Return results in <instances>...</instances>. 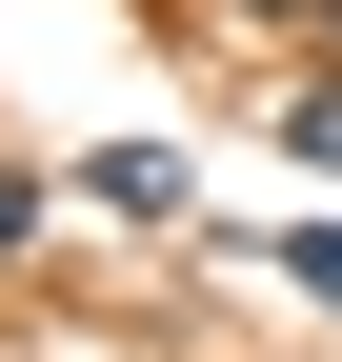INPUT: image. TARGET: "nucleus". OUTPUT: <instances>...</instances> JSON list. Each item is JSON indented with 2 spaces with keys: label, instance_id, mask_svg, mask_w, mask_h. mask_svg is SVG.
Segmentation results:
<instances>
[{
  "label": "nucleus",
  "instance_id": "obj_1",
  "mask_svg": "<svg viewBox=\"0 0 342 362\" xmlns=\"http://www.w3.org/2000/svg\"><path fill=\"white\" fill-rule=\"evenodd\" d=\"M201 181H182V141H101L81 161V221H182Z\"/></svg>",
  "mask_w": 342,
  "mask_h": 362
},
{
  "label": "nucleus",
  "instance_id": "obj_2",
  "mask_svg": "<svg viewBox=\"0 0 342 362\" xmlns=\"http://www.w3.org/2000/svg\"><path fill=\"white\" fill-rule=\"evenodd\" d=\"M262 262H282V282H302V302H342V221H282Z\"/></svg>",
  "mask_w": 342,
  "mask_h": 362
},
{
  "label": "nucleus",
  "instance_id": "obj_3",
  "mask_svg": "<svg viewBox=\"0 0 342 362\" xmlns=\"http://www.w3.org/2000/svg\"><path fill=\"white\" fill-rule=\"evenodd\" d=\"M282 141H302V161H342V61H322V81H282Z\"/></svg>",
  "mask_w": 342,
  "mask_h": 362
},
{
  "label": "nucleus",
  "instance_id": "obj_4",
  "mask_svg": "<svg viewBox=\"0 0 342 362\" xmlns=\"http://www.w3.org/2000/svg\"><path fill=\"white\" fill-rule=\"evenodd\" d=\"M20 242H40V181H20V161H0V262H20Z\"/></svg>",
  "mask_w": 342,
  "mask_h": 362
},
{
  "label": "nucleus",
  "instance_id": "obj_5",
  "mask_svg": "<svg viewBox=\"0 0 342 362\" xmlns=\"http://www.w3.org/2000/svg\"><path fill=\"white\" fill-rule=\"evenodd\" d=\"M242 21H302V40H342V0H242Z\"/></svg>",
  "mask_w": 342,
  "mask_h": 362
}]
</instances>
